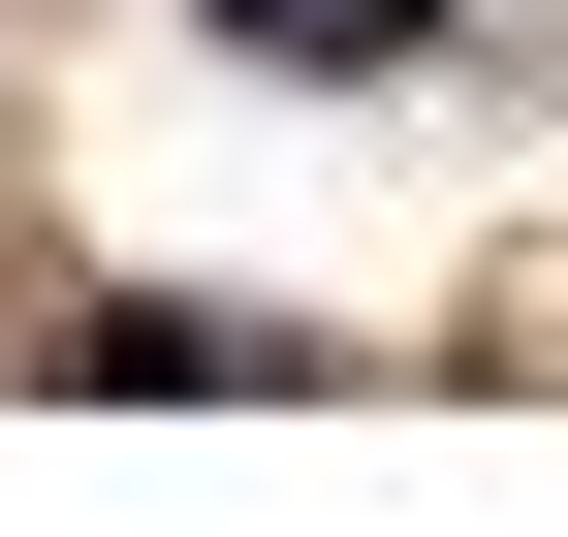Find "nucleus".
<instances>
[{
  "label": "nucleus",
  "instance_id": "obj_1",
  "mask_svg": "<svg viewBox=\"0 0 568 537\" xmlns=\"http://www.w3.org/2000/svg\"><path fill=\"white\" fill-rule=\"evenodd\" d=\"M222 32H253V63H410L443 0H222Z\"/></svg>",
  "mask_w": 568,
  "mask_h": 537
}]
</instances>
